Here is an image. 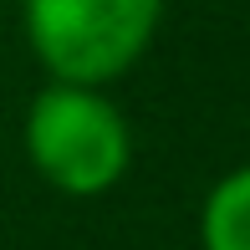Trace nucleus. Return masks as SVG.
I'll return each instance as SVG.
<instances>
[{
	"mask_svg": "<svg viewBox=\"0 0 250 250\" xmlns=\"http://www.w3.org/2000/svg\"><path fill=\"white\" fill-rule=\"evenodd\" d=\"M158 0H31L26 41L62 87H97L148 51Z\"/></svg>",
	"mask_w": 250,
	"mask_h": 250,
	"instance_id": "2",
	"label": "nucleus"
},
{
	"mask_svg": "<svg viewBox=\"0 0 250 250\" xmlns=\"http://www.w3.org/2000/svg\"><path fill=\"white\" fill-rule=\"evenodd\" d=\"M199 245L204 250H250V164L214 179L199 209Z\"/></svg>",
	"mask_w": 250,
	"mask_h": 250,
	"instance_id": "3",
	"label": "nucleus"
},
{
	"mask_svg": "<svg viewBox=\"0 0 250 250\" xmlns=\"http://www.w3.org/2000/svg\"><path fill=\"white\" fill-rule=\"evenodd\" d=\"M26 153L46 184L66 194H102L128 174L133 133L97 87H41L26 112Z\"/></svg>",
	"mask_w": 250,
	"mask_h": 250,
	"instance_id": "1",
	"label": "nucleus"
}]
</instances>
